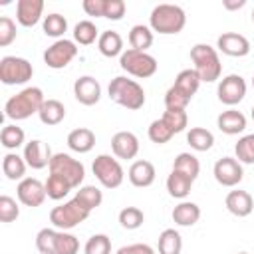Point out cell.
I'll use <instances>...</instances> for the list:
<instances>
[{"mask_svg": "<svg viewBox=\"0 0 254 254\" xmlns=\"http://www.w3.org/2000/svg\"><path fill=\"white\" fill-rule=\"evenodd\" d=\"M44 101H46L44 91L40 87L32 85V87H26L20 93L12 95L4 105V113L12 121H22V119L32 117L34 113H40Z\"/></svg>", "mask_w": 254, "mask_h": 254, "instance_id": "6da1fadb", "label": "cell"}, {"mask_svg": "<svg viewBox=\"0 0 254 254\" xmlns=\"http://www.w3.org/2000/svg\"><path fill=\"white\" fill-rule=\"evenodd\" d=\"M200 77L194 69H183L175 77V83L165 93V107L167 109H187L192 95L198 91Z\"/></svg>", "mask_w": 254, "mask_h": 254, "instance_id": "7a4b0ae2", "label": "cell"}, {"mask_svg": "<svg viewBox=\"0 0 254 254\" xmlns=\"http://www.w3.org/2000/svg\"><path fill=\"white\" fill-rule=\"evenodd\" d=\"M187 24V14L177 4H159L151 10L149 28L163 36L179 34Z\"/></svg>", "mask_w": 254, "mask_h": 254, "instance_id": "3957f363", "label": "cell"}, {"mask_svg": "<svg viewBox=\"0 0 254 254\" xmlns=\"http://www.w3.org/2000/svg\"><path fill=\"white\" fill-rule=\"evenodd\" d=\"M107 93L117 105H121L125 109H131V111H137L145 105V89L135 79H129L125 75L113 77L109 81Z\"/></svg>", "mask_w": 254, "mask_h": 254, "instance_id": "277c9868", "label": "cell"}, {"mask_svg": "<svg viewBox=\"0 0 254 254\" xmlns=\"http://www.w3.org/2000/svg\"><path fill=\"white\" fill-rule=\"evenodd\" d=\"M36 248L40 254H77L79 240L65 230L42 228L36 234Z\"/></svg>", "mask_w": 254, "mask_h": 254, "instance_id": "5b68a950", "label": "cell"}, {"mask_svg": "<svg viewBox=\"0 0 254 254\" xmlns=\"http://www.w3.org/2000/svg\"><path fill=\"white\" fill-rule=\"evenodd\" d=\"M190 60L194 64V71L198 73L200 81H206V83H212L220 77L222 73V64H220V58L216 54V50L208 44H194L190 48Z\"/></svg>", "mask_w": 254, "mask_h": 254, "instance_id": "8992f818", "label": "cell"}, {"mask_svg": "<svg viewBox=\"0 0 254 254\" xmlns=\"http://www.w3.org/2000/svg\"><path fill=\"white\" fill-rule=\"evenodd\" d=\"M119 65H121L123 71L131 73L133 77H141V79L155 75V71H157V67H159L157 60H155L151 54H147V52H137V50H131V48L125 50V52L119 56Z\"/></svg>", "mask_w": 254, "mask_h": 254, "instance_id": "52a82bcc", "label": "cell"}, {"mask_svg": "<svg viewBox=\"0 0 254 254\" xmlns=\"http://www.w3.org/2000/svg\"><path fill=\"white\" fill-rule=\"evenodd\" d=\"M91 171H93L95 179L101 183V187H105V189H117V187H121V183L125 179L121 163L117 159H113L111 155H105V153L97 155L93 159Z\"/></svg>", "mask_w": 254, "mask_h": 254, "instance_id": "ba28073f", "label": "cell"}, {"mask_svg": "<svg viewBox=\"0 0 254 254\" xmlns=\"http://www.w3.org/2000/svg\"><path fill=\"white\" fill-rule=\"evenodd\" d=\"M89 216V210L79 204V200L71 198L64 204H58L50 212V222L60 230H69L77 224H81Z\"/></svg>", "mask_w": 254, "mask_h": 254, "instance_id": "9c48e42d", "label": "cell"}, {"mask_svg": "<svg viewBox=\"0 0 254 254\" xmlns=\"http://www.w3.org/2000/svg\"><path fill=\"white\" fill-rule=\"evenodd\" d=\"M34 67L26 58L4 56L0 60V81L6 85H22L32 79Z\"/></svg>", "mask_w": 254, "mask_h": 254, "instance_id": "30bf717a", "label": "cell"}, {"mask_svg": "<svg viewBox=\"0 0 254 254\" xmlns=\"http://www.w3.org/2000/svg\"><path fill=\"white\" fill-rule=\"evenodd\" d=\"M48 169H50V173L64 177L73 189H79V185L83 183V177H85V167L67 153H56L52 157Z\"/></svg>", "mask_w": 254, "mask_h": 254, "instance_id": "8fae6325", "label": "cell"}, {"mask_svg": "<svg viewBox=\"0 0 254 254\" xmlns=\"http://www.w3.org/2000/svg\"><path fill=\"white\" fill-rule=\"evenodd\" d=\"M77 56V46L73 40H56L46 52H44V62L52 69H64L73 58Z\"/></svg>", "mask_w": 254, "mask_h": 254, "instance_id": "7c38bea8", "label": "cell"}, {"mask_svg": "<svg viewBox=\"0 0 254 254\" xmlns=\"http://www.w3.org/2000/svg\"><path fill=\"white\" fill-rule=\"evenodd\" d=\"M216 93H218V101L220 103L230 105V107L232 105H238L244 99V95H246V81H244L242 75L230 73V75H226V77L220 79Z\"/></svg>", "mask_w": 254, "mask_h": 254, "instance_id": "4fadbf2b", "label": "cell"}, {"mask_svg": "<svg viewBox=\"0 0 254 254\" xmlns=\"http://www.w3.org/2000/svg\"><path fill=\"white\" fill-rule=\"evenodd\" d=\"M212 175L216 179L218 185L222 187H236L242 177H244V171H242V165L236 157H222L214 163V169H212Z\"/></svg>", "mask_w": 254, "mask_h": 254, "instance_id": "5bb4252c", "label": "cell"}, {"mask_svg": "<svg viewBox=\"0 0 254 254\" xmlns=\"http://www.w3.org/2000/svg\"><path fill=\"white\" fill-rule=\"evenodd\" d=\"M16 194H18V200L24 206H30V208H36V206L44 204V200L48 196L46 194V185L40 183L38 179H32V177H26L18 183Z\"/></svg>", "mask_w": 254, "mask_h": 254, "instance_id": "9a60e30c", "label": "cell"}, {"mask_svg": "<svg viewBox=\"0 0 254 254\" xmlns=\"http://www.w3.org/2000/svg\"><path fill=\"white\" fill-rule=\"evenodd\" d=\"M216 48L230 58H244L250 52V42L246 36L236 34V32H224L216 40Z\"/></svg>", "mask_w": 254, "mask_h": 254, "instance_id": "2e32d148", "label": "cell"}, {"mask_svg": "<svg viewBox=\"0 0 254 254\" xmlns=\"http://www.w3.org/2000/svg\"><path fill=\"white\" fill-rule=\"evenodd\" d=\"M73 95L81 105H95L101 99V85L93 75H81L73 83Z\"/></svg>", "mask_w": 254, "mask_h": 254, "instance_id": "e0dca14e", "label": "cell"}, {"mask_svg": "<svg viewBox=\"0 0 254 254\" xmlns=\"http://www.w3.org/2000/svg\"><path fill=\"white\" fill-rule=\"evenodd\" d=\"M52 149L50 145H46L44 141L40 139H32L24 145V161L28 167L32 169H44V167H50V161H52Z\"/></svg>", "mask_w": 254, "mask_h": 254, "instance_id": "ac0fdd59", "label": "cell"}, {"mask_svg": "<svg viewBox=\"0 0 254 254\" xmlns=\"http://www.w3.org/2000/svg\"><path fill=\"white\" fill-rule=\"evenodd\" d=\"M111 151L117 159H135L139 153V139L131 131H117L111 137Z\"/></svg>", "mask_w": 254, "mask_h": 254, "instance_id": "d6986e66", "label": "cell"}, {"mask_svg": "<svg viewBox=\"0 0 254 254\" xmlns=\"http://www.w3.org/2000/svg\"><path fill=\"white\" fill-rule=\"evenodd\" d=\"M44 12V0H18L16 4V20L24 28H32L40 22Z\"/></svg>", "mask_w": 254, "mask_h": 254, "instance_id": "ffe728a7", "label": "cell"}, {"mask_svg": "<svg viewBox=\"0 0 254 254\" xmlns=\"http://www.w3.org/2000/svg\"><path fill=\"white\" fill-rule=\"evenodd\" d=\"M127 177H129V183H131L133 187L145 189V187H151V185L155 183L157 171H155V165H153L151 161L139 159V161H135V163L129 167Z\"/></svg>", "mask_w": 254, "mask_h": 254, "instance_id": "44dd1931", "label": "cell"}, {"mask_svg": "<svg viewBox=\"0 0 254 254\" xmlns=\"http://www.w3.org/2000/svg\"><path fill=\"white\" fill-rule=\"evenodd\" d=\"M224 204H226L228 212L238 218H244L254 210V200H252L250 192H246V190H230L224 198Z\"/></svg>", "mask_w": 254, "mask_h": 254, "instance_id": "7402d4cb", "label": "cell"}, {"mask_svg": "<svg viewBox=\"0 0 254 254\" xmlns=\"http://www.w3.org/2000/svg\"><path fill=\"white\" fill-rule=\"evenodd\" d=\"M216 125L226 135H238L246 129V117L238 109H226L216 117Z\"/></svg>", "mask_w": 254, "mask_h": 254, "instance_id": "603a6c76", "label": "cell"}, {"mask_svg": "<svg viewBox=\"0 0 254 254\" xmlns=\"http://www.w3.org/2000/svg\"><path fill=\"white\" fill-rule=\"evenodd\" d=\"M67 147L75 153H89L95 147V133L87 127H77L67 135Z\"/></svg>", "mask_w": 254, "mask_h": 254, "instance_id": "cb8c5ba5", "label": "cell"}, {"mask_svg": "<svg viewBox=\"0 0 254 254\" xmlns=\"http://www.w3.org/2000/svg\"><path fill=\"white\" fill-rule=\"evenodd\" d=\"M171 216H173V222L179 224V226H192V224H196L198 218H200V206H198L196 202L183 200V202H179V204L173 208Z\"/></svg>", "mask_w": 254, "mask_h": 254, "instance_id": "d4e9b609", "label": "cell"}, {"mask_svg": "<svg viewBox=\"0 0 254 254\" xmlns=\"http://www.w3.org/2000/svg\"><path fill=\"white\" fill-rule=\"evenodd\" d=\"M97 48H99L101 56H105V58L121 56V54H123V38H121L119 32H115V30H105V32L99 34Z\"/></svg>", "mask_w": 254, "mask_h": 254, "instance_id": "484cf974", "label": "cell"}, {"mask_svg": "<svg viewBox=\"0 0 254 254\" xmlns=\"http://www.w3.org/2000/svg\"><path fill=\"white\" fill-rule=\"evenodd\" d=\"M192 179L187 177L185 173H179V171H171V175L167 177V190L173 198H187L190 194V189H192Z\"/></svg>", "mask_w": 254, "mask_h": 254, "instance_id": "4316f807", "label": "cell"}, {"mask_svg": "<svg viewBox=\"0 0 254 254\" xmlns=\"http://www.w3.org/2000/svg\"><path fill=\"white\" fill-rule=\"evenodd\" d=\"M26 161L24 157H20L18 153H6L2 159V171L6 175L8 181H22L26 179Z\"/></svg>", "mask_w": 254, "mask_h": 254, "instance_id": "83f0119b", "label": "cell"}, {"mask_svg": "<svg viewBox=\"0 0 254 254\" xmlns=\"http://www.w3.org/2000/svg\"><path fill=\"white\" fill-rule=\"evenodd\" d=\"M38 117H40V121L44 125H58L65 117V107L58 99H46L42 109H40V113H38Z\"/></svg>", "mask_w": 254, "mask_h": 254, "instance_id": "f1b7e54d", "label": "cell"}, {"mask_svg": "<svg viewBox=\"0 0 254 254\" xmlns=\"http://www.w3.org/2000/svg\"><path fill=\"white\" fill-rule=\"evenodd\" d=\"M157 250H159V254H181V250H183V238H181V234L175 228H165L159 234Z\"/></svg>", "mask_w": 254, "mask_h": 254, "instance_id": "f546056e", "label": "cell"}, {"mask_svg": "<svg viewBox=\"0 0 254 254\" xmlns=\"http://www.w3.org/2000/svg\"><path fill=\"white\" fill-rule=\"evenodd\" d=\"M129 46H131V50L147 52L153 46V30L149 26H143V24L133 26L129 32Z\"/></svg>", "mask_w": 254, "mask_h": 254, "instance_id": "4dcf8cb0", "label": "cell"}, {"mask_svg": "<svg viewBox=\"0 0 254 254\" xmlns=\"http://www.w3.org/2000/svg\"><path fill=\"white\" fill-rule=\"evenodd\" d=\"M187 143L194 151H208L214 145V135L204 127H192L187 133Z\"/></svg>", "mask_w": 254, "mask_h": 254, "instance_id": "1f68e13d", "label": "cell"}, {"mask_svg": "<svg viewBox=\"0 0 254 254\" xmlns=\"http://www.w3.org/2000/svg\"><path fill=\"white\" fill-rule=\"evenodd\" d=\"M95 40H99V32L91 20H81L75 24V28H73V42L75 44L91 46Z\"/></svg>", "mask_w": 254, "mask_h": 254, "instance_id": "d6a6232c", "label": "cell"}, {"mask_svg": "<svg viewBox=\"0 0 254 254\" xmlns=\"http://www.w3.org/2000/svg\"><path fill=\"white\" fill-rule=\"evenodd\" d=\"M173 171L185 173L187 177H190V179L194 181V179L198 177V173H200V163H198V159H196L192 153H179V155L175 157Z\"/></svg>", "mask_w": 254, "mask_h": 254, "instance_id": "836d02e7", "label": "cell"}, {"mask_svg": "<svg viewBox=\"0 0 254 254\" xmlns=\"http://www.w3.org/2000/svg\"><path fill=\"white\" fill-rule=\"evenodd\" d=\"M73 198L79 200V204L91 212L93 208H97L103 202V192L93 185H85V187H79V190L75 192Z\"/></svg>", "mask_w": 254, "mask_h": 254, "instance_id": "e575fe53", "label": "cell"}, {"mask_svg": "<svg viewBox=\"0 0 254 254\" xmlns=\"http://www.w3.org/2000/svg\"><path fill=\"white\" fill-rule=\"evenodd\" d=\"M42 28H44V34L50 36V38H60L67 32V20L58 14V12H52L48 16H44V22H42Z\"/></svg>", "mask_w": 254, "mask_h": 254, "instance_id": "d590c367", "label": "cell"}, {"mask_svg": "<svg viewBox=\"0 0 254 254\" xmlns=\"http://www.w3.org/2000/svg\"><path fill=\"white\" fill-rule=\"evenodd\" d=\"M44 185H46V194H48V198H52V200H62V198L73 189L64 177L54 175V173H50V177H48V181H46Z\"/></svg>", "mask_w": 254, "mask_h": 254, "instance_id": "8d00e7d4", "label": "cell"}, {"mask_svg": "<svg viewBox=\"0 0 254 254\" xmlns=\"http://www.w3.org/2000/svg\"><path fill=\"white\" fill-rule=\"evenodd\" d=\"M24 139H26V133H24V129L18 127V125H6V127H2V131H0L2 147L10 149V151L22 147V145H24Z\"/></svg>", "mask_w": 254, "mask_h": 254, "instance_id": "74e56055", "label": "cell"}, {"mask_svg": "<svg viewBox=\"0 0 254 254\" xmlns=\"http://www.w3.org/2000/svg\"><path fill=\"white\" fill-rule=\"evenodd\" d=\"M145 222V214L141 208L137 206H125L121 212H119V224L127 230H135L139 228L141 224Z\"/></svg>", "mask_w": 254, "mask_h": 254, "instance_id": "f35d334b", "label": "cell"}, {"mask_svg": "<svg viewBox=\"0 0 254 254\" xmlns=\"http://www.w3.org/2000/svg\"><path fill=\"white\" fill-rule=\"evenodd\" d=\"M169 127L171 131L177 135L181 131L187 129V123H189V117H187V111L185 109H165L163 117H161Z\"/></svg>", "mask_w": 254, "mask_h": 254, "instance_id": "ab89813d", "label": "cell"}, {"mask_svg": "<svg viewBox=\"0 0 254 254\" xmlns=\"http://www.w3.org/2000/svg\"><path fill=\"white\" fill-rule=\"evenodd\" d=\"M147 135H149V139L153 141V143H157V145H163V143H169L171 139H173V131H171V127L159 117V119H155L151 125H149V131H147Z\"/></svg>", "mask_w": 254, "mask_h": 254, "instance_id": "60d3db41", "label": "cell"}, {"mask_svg": "<svg viewBox=\"0 0 254 254\" xmlns=\"http://www.w3.org/2000/svg\"><path fill=\"white\" fill-rule=\"evenodd\" d=\"M234 153H236V159L240 163L252 165L254 163V133L238 139V143L234 145Z\"/></svg>", "mask_w": 254, "mask_h": 254, "instance_id": "b9f144b4", "label": "cell"}, {"mask_svg": "<svg viewBox=\"0 0 254 254\" xmlns=\"http://www.w3.org/2000/svg\"><path fill=\"white\" fill-rule=\"evenodd\" d=\"M83 254H111V238L107 234H93L85 242Z\"/></svg>", "mask_w": 254, "mask_h": 254, "instance_id": "7bdbcfd3", "label": "cell"}, {"mask_svg": "<svg viewBox=\"0 0 254 254\" xmlns=\"http://www.w3.org/2000/svg\"><path fill=\"white\" fill-rule=\"evenodd\" d=\"M18 216H20V206H18V202H16L12 196L2 194V196H0V220H2V222H14Z\"/></svg>", "mask_w": 254, "mask_h": 254, "instance_id": "ee69618b", "label": "cell"}, {"mask_svg": "<svg viewBox=\"0 0 254 254\" xmlns=\"http://www.w3.org/2000/svg\"><path fill=\"white\" fill-rule=\"evenodd\" d=\"M16 40V24L12 18L2 16L0 18V46L6 48Z\"/></svg>", "mask_w": 254, "mask_h": 254, "instance_id": "f6af8a7d", "label": "cell"}, {"mask_svg": "<svg viewBox=\"0 0 254 254\" xmlns=\"http://www.w3.org/2000/svg\"><path fill=\"white\" fill-rule=\"evenodd\" d=\"M125 10H127V6H125L123 0H107L105 2V14H103V18L117 22V20H121L125 16Z\"/></svg>", "mask_w": 254, "mask_h": 254, "instance_id": "bcb514c9", "label": "cell"}, {"mask_svg": "<svg viewBox=\"0 0 254 254\" xmlns=\"http://www.w3.org/2000/svg\"><path fill=\"white\" fill-rule=\"evenodd\" d=\"M105 2L107 0H83L81 8L87 16H103L105 14Z\"/></svg>", "mask_w": 254, "mask_h": 254, "instance_id": "7dc6e473", "label": "cell"}, {"mask_svg": "<svg viewBox=\"0 0 254 254\" xmlns=\"http://www.w3.org/2000/svg\"><path fill=\"white\" fill-rule=\"evenodd\" d=\"M117 254H155V250L149 244H129V246H121Z\"/></svg>", "mask_w": 254, "mask_h": 254, "instance_id": "c3c4849f", "label": "cell"}, {"mask_svg": "<svg viewBox=\"0 0 254 254\" xmlns=\"http://www.w3.org/2000/svg\"><path fill=\"white\" fill-rule=\"evenodd\" d=\"M222 6L226 10H240L246 6V0H222Z\"/></svg>", "mask_w": 254, "mask_h": 254, "instance_id": "681fc988", "label": "cell"}, {"mask_svg": "<svg viewBox=\"0 0 254 254\" xmlns=\"http://www.w3.org/2000/svg\"><path fill=\"white\" fill-rule=\"evenodd\" d=\"M252 119H254V105H252Z\"/></svg>", "mask_w": 254, "mask_h": 254, "instance_id": "f907efd6", "label": "cell"}, {"mask_svg": "<svg viewBox=\"0 0 254 254\" xmlns=\"http://www.w3.org/2000/svg\"><path fill=\"white\" fill-rule=\"evenodd\" d=\"M252 22H254V10H252Z\"/></svg>", "mask_w": 254, "mask_h": 254, "instance_id": "816d5d0a", "label": "cell"}, {"mask_svg": "<svg viewBox=\"0 0 254 254\" xmlns=\"http://www.w3.org/2000/svg\"><path fill=\"white\" fill-rule=\"evenodd\" d=\"M252 85H254V75H252Z\"/></svg>", "mask_w": 254, "mask_h": 254, "instance_id": "f5cc1de1", "label": "cell"}, {"mask_svg": "<svg viewBox=\"0 0 254 254\" xmlns=\"http://www.w3.org/2000/svg\"><path fill=\"white\" fill-rule=\"evenodd\" d=\"M238 254H248V252H238Z\"/></svg>", "mask_w": 254, "mask_h": 254, "instance_id": "db71d44e", "label": "cell"}]
</instances>
